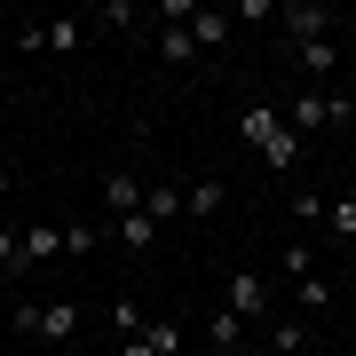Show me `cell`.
<instances>
[{"mask_svg": "<svg viewBox=\"0 0 356 356\" xmlns=\"http://www.w3.org/2000/svg\"><path fill=\"white\" fill-rule=\"evenodd\" d=\"M206 341H214V348L229 356V348H238V341H245V325H238V317H229V309H214V317H206Z\"/></svg>", "mask_w": 356, "mask_h": 356, "instance_id": "cell-16", "label": "cell"}, {"mask_svg": "<svg viewBox=\"0 0 356 356\" xmlns=\"http://www.w3.org/2000/svg\"><path fill=\"white\" fill-rule=\"evenodd\" d=\"M238 135L254 143V151H261V166H277V175H285L293 159H301V151H293V127H285V111H277V103H245V111H238Z\"/></svg>", "mask_w": 356, "mask_h": 356, "instance_id": "cell-1", "label": "cell"}, {"mask_svg": "<svg viewBox=\"0 0 356 356\" xmlns=\"http://www.w3.org/2000/svg\"><path fill=\"white\" fill-rule=\"evenodd\" d=\"M143 214H151V222H175L182 214V191H175V182H151V191H143Z\"/></svg>", "mask_w": 356, "mask_h": 356, "instance_id": "cell-14", "label": "cell"}, {"mask_svg": "<svg viewBox=\"0 0 356 356\" xmlns=\"http://www.w3.org/2000/svg\"><path fill=\"white\" fill-rule=\"evenodd\" d=\"M325 229L332 238H356V198H325Z\"/></svg>", "mask_w": 356, "mask_h": 356, "instance_id": "cell-18", "label": "cell"}, {"mask_svg": "<svg viewBox=\"0 0 356 356\" xmlns=\"http://www.w3.org/2000/svg\"><path fill=\"white\" fill-rule=\"evenodd\" d=\"M285 277H293V285L317 277V245H309V238H293V245H285Z\"/></svg>", "mask_w": 356, "mask_h": 356, "instance_id": "cell-17", "label": "cell"}, {"mask_svg": "<svg viewBox=\"0 0 356 356\" xmlns=\"http://www.w3.org/2000/svg\"><path fill=\"white\" fill-rule=\"evenodd\" d=\"M143 191H151V182H135L127 166H119V175H103V206H111V214H143Z\"/></svg>", "mask_w": 356, "mask_h": 356, "instance_id": "cell-8", "label": "cell"}, {"mask_svg": "<svg viewBox=\"0 0 356 356\" xmlns=\"http://www.w3.org/2000/svg\"><path fill=\"white\" fill-rule=\"evenodd\" d=\"M293 293H301V309H332V277H325V269H317V277H301Z\"/></svg>", "mask_w": 356, "mask_h": 356, "instance_id": "cell-20", "label": "cell"}, {"mask_svg": "<svg viewBox=\"0 0 356 356\" xmlns=\"http://www.w3.org/2000/svg\"><path fill=\"white\" fill-rule=\"evenodd\" d=\"M293 56H301L309 79H332V72H341V40H309V48H293Z\"/></svg>", "mask_w": 356, "mask_h": 356, "instance_id": "cell-10", "label": "cell"}, {"mask_svg": "<svg viewBox=\"0 0 356 356\" xmlns=\"http://www.w3.org/2000/svg\"><path fill=\"white\" fill-rule=\"evenodd\" d=\"M8 191H16V166H8V159H0V206H8Z\"/></svg>", "mask_w": 356, "mask_h": 356, "instance_id": "cell-22", "label": "cell"}, {"mask_svg": "<svg viewBox=\"0 0 356 356\" xmlns=\"http://www.w3.org/2000/svg\"><path fill=\"white\" fill-rule=\"evenodd\" d=\"M222 206V182H191V191H182V214H214Z\"/></svg>", "mask_w": 356, "mask_h": 356, "instance_id": "cell-19", "label": "cell"}, {"mask_svg": "<svg viewBox=\"0 0 356 356\" xmlns=\"http://www.w3.org/2000/svg\"><path fill=\"white\" fill-rule=\"evenodd\" d=\"M56 254H64V229H56V222H32V229H24V269L56 261Z\"/></svg>", "mask_w": 356, "mask_h": 356, "instance_id": "cell-9", "label": "cell"}, {"mask_svg": "<svg viewBox=\"0 0 356 356\" xmlns=\"http://www.w3.org/2000/svg\"><path fill=\"white\" fill-rule=\"evenodd\" d=\"M191 40H198V56L222 48V40H229V16H222V8H198V16H191Z\"/></svg>", "mask_w": 356, "mask_h": 356, "instance_id": "cell-13", "label": "cell"}, {"mask_svg": "<svg viewBox=\"0 0 356 356\" xmlns=\"http://www.w3.org/2000/svg\"><path fill=\"white\" fill-rule=\"evenodd\" d=\"M277 24H285L293 48H309V40H332V8H325V0H285Z\"/></svg>", "mask_w": 356, "mask_h": 356, "instance_id": "cell-5", "label": "cell"}, {"mask_svg": "<svg viewBox=\"0 0 356 356\" xmlns=\"http://www.w3.org/2000/svg\"><path fill=\"white\" fill-rule=\"evenodd\" d=\"M293 222H317V229H325V198H317V191H293Z\"/></svg>", "mask_w": 356, "mask_h": 356, "instance_id": "cell-21", "label": "cell"}, {"mask_svg": "<svg viewBox=\"0 0 356 356\" xmlns=\"http://www.w3.org/2000/svg\"><path fill=\"white\" fill-rule=\"evenodd\" d=\"M0 277H24V229L0 222Z\"/></svg>", "mask_w": 356, "mask_h": 356, "instance_id": "cell-15", "label": "cell"}, {"mask_svg": "<svg viewBox=\"0 0 356 356\" xmlns=\"http://www.w3.org/2000/svg\"><path fill=\"white\" fill-rule=\"evenodd\" d=\"M293 135H325V127H348V103L325 95V88H293V111H285Z\"/></svg>", "mask_w": 356, "mask_h": 356, "instance_id": "cell-2", "label": "cell"}, {"mask_svg": "<svg viewBox=\"0 0 356 356\" xmlns=\"http://www.w3.org/2000/svg\"><path fill=\"white\" fill-rule=\"evenodd\" d=\"M111 238L127 245V254H151V238H159V222H151V214H119V222H111Z\"/></svg>", "mask_w": 356, "mask_h": 356, "instance_id": "cell-11", "label": "cell"}, {"mask_svg": "<svg viewBox=\"0 0 356 356\" xmlns=\"http://www.w3.org/2000/svg\"><path fill=\"white\" fill-rule=\"evenodd\" d=\"M159 56H166V64H198V40H191V24H159Z\"/></svg>", "mask_w": 356, "mask_h": 356, "instance_id": "cell-12", "label": "cell"}, {"mask_svg": "<svg viewBox=\"0 0 356 356\" xmlns=\"http://www.w3.org/2000/svg\"><path fill=\"white\" fill-rule=\"evenodd\" d=\"M245 356H285V348H277V341H269V332H261V341H254V348H245Z\"/></svg>", "mask_w": 356, "mask_h": 356, "instance_id": "cell-23", "label": "cell"}, {"mask_svg": "<svg viewBox=\"0 0 356 356\" xmlns=\"http://www.w3.org/2000/svg\"><path fill=\"white\" fill-rule=\"evenodd\" d=\"M182 341H191V332H182L175 317H151L143 332H127V348H119V356H182Z\"/></svg>", "mask_w": 356, "mask_h": 356, "instance_id": "cell-7", "label": "cell"}, {"mask_svg": "<svg viewBox=\"0 0 356 356\" xmlns=\"http://www.w3.org/2000/svg\"><path fill=\"white\" fill-rule=\"evenodd\" d=\"M229 317H238L245 332H254V325H269V277H254V269H238V277H229Z\"/></svg>", "mask_w": 356, "mask_h": 356, "instance_id": "cell-6", "label": "cell"}, {"mask_svg": "<svg viewBox=\"0 0 356 356\" xmlns=\"http://www.w3.org/2000/svg\"><path fill=\"white\" fill-rule=\"evenodd\" d=\"M79 40H88L79 16H48V24H24V32H16V48H24V56H72Z\"/></svg>", "mask_w": 356, "mask_h": 356, "instance_id": "cell-4", "label": "cell"}, {"mask_svg": "<svg viewBox=\"0 0 356 356\" xmlns=\"http://www.w3.org/2000/svg\"><path fill=\"white\" fill-rule=\"evenodd\" d=\"M16 332H32V341H72L79 332V301H24L16 309Z\"/></svg>", "mask_w": 356, "mask_h": 356, "instance_id": "cell-3", "label": "cell"}]
</instances>
